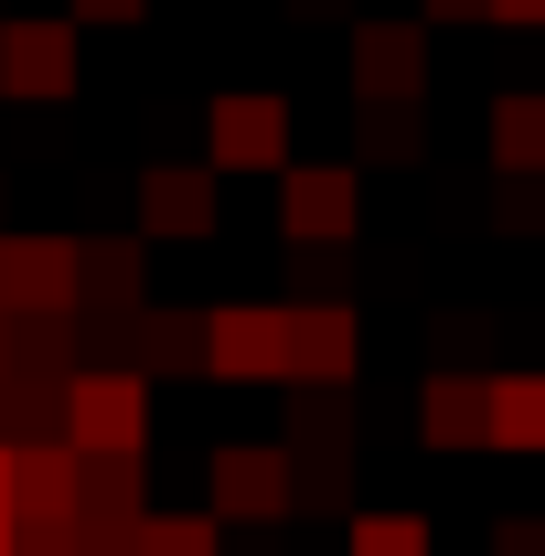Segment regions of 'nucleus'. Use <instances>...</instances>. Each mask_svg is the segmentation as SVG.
<instances>
[{
	"label": "nucleus",
	"instance_id": "f257e3e1",
	"mask_svg": "<svg viewBox=\"0 0 545 556\" xmlns=\"http://www.w3.org/2000/svg\"><path fill=\"white\" fill-rule=\"evenodd\" d=\"M65 439L75 450H150V375L139 364H75L65 386Z\"/></svg>",
	"mask_w": 545,
	"mask_h": 556
},
{
	"label": "nucleus",
	"instance_id": "f03ea898",
	"mask_svg": "<svg viewBox=\"0 0 545 556\" xmlns=\"http://www.w3.org/2000/svg\"><path fill=\"white\" fill-rule=\"evenodd\" d=\"M353 214H364L353 161H289L278 172V236L289 247H353Z\"/></svg>",
	"mask_w": 545,
	"mask_h": 556
},
{
	"label": "nucleus",
	"instance_id": "7ed1b4c3",
	"mask_svg": "<svg viewBox=\"0 0 545 556\" xmlns=\"http://www.w3.org/2000/svg\"><path fill=\"white\" fill-rule=\"evenodd\" d=\"M204 161L214 172H289V97L268 86H236L204 108Z\"/></svg>",
	"mask_w": 545,
	"mask_h": 556
},
{
	"label": "nucleus",
	"instance_id": "20e7f679",
	"mask_svg": "<svg viewBox=\"0 0 545 556\" xmlns=\"http://www.w3.org/2000/svg\"><path fill=\"white\" fill-rule=\"evenodd\" d=\"M204 492L225 525H278V514H300V450H214Z\"/></svg>",
	"mask_w": 545,
	"mask_h": 556
},
{
	"label": "nucleus",
	"instance_id": "39448f33",
	"mask_svg": "<svg viewBox=\"0 0 545 556\" xmlns=\"http://www.w3.org/2000/svg\"><path fill=\"white\" fill-rule=\"evenodd\" d=\"M225 193H214V161H150L139 172V236H161V247H204Z\"/></svg>",
	"mask_w": 545,
	"mask_h": 556
},
{
	"label": "nucleus",
	"instance_id": "423d86ee",
	"mask_svg": "<svg viewBox=\"0 0 545 556\" xmlns=\"http://www.w3.org/2000/svg\"><path fill=\"white\" fill-rule=\"evenodd\" d=\"M0 97L22 108L75 97V22H0Z\"/></svg>",
	"mask_w": 545,
	"mask_h": 556
},
{
	"label": "nucleus",
	"instance_id": "0eeeda50",
	"mask_svg": "<svg viewBox=\"0 0 545 556\" xmlns=\"http://www.w3.org/2000/svg\"><path fill=\"white\" fill-rule=\"evenodd\" d=\"M0 289H11V311H75L86 300V247L75 236H0Z\"/></svg>",
	"mask_w": 545,
	"mask_h": 556
},
{
	"label": "nucleus",
	"instance_id": "6e6552de",
	"mask_svg": "<svg viewBox=\"0 0 545 556\" xmlns=\"http://www.w3.org/2000/svg\"><path fill=\"white\" fill-rule=\"evenodd\" d=\"M11 514L54 525V514H86V450L65 428L54 439H11Z\"/></svg>",
	"mask_w": 545,
	"mask_h": 556
},
{
	"label": "nucleus",
	"instance_id": "1a4fd4ad",
	"mask_svg": "<svg viewBox=\"0 0 545 556\" xmlns=\"http://www.w3.org/2000/svg\"><path fill=\"white\" fill-rule=\"evenodd\" d=\"M353 97H428V11L417 22H353Z\"/></svg>",
	"mask_w": 545,
	"mask_h": 556
},
{
	"label": "nucleus",
	"instance_id": "9d476101",
	"mask_svg": "<svg viewBox=\"0 0 545 556\" xmlns=\"http://www.w3.org/2000/svg\"><path fill=\"white\" fill-rule=\"evenodd\" d=\"M353 364H364L353 300H300L289 311V386H353Z\"/></svg>",
	"mask_w": 545,
	"mask_h": 556
},
{
	"label": "nucleus",
	"instance_id": "9b49d317",
	"mask_svg": "<svg viewBox=\"0 0 545 556\" xmlns=\"http://www.w3.org/2000/svg\"><path fill=\"white\" fill-rule=\"evenodd\" d=\"M214 375L225 386H289V311H214Z\"/></svg>",
	"mask_w": 545,
	"mask_h": 556
},
{
	"label": "nucleus",
	"instance_id": "f8f14e48",
	"mask_svg": "<svg viewBox=\"0 0 545 556\" xmlns=\"http://www.w3.org/2000/svg\"><path fill=\"white\" fill-rule=\"evenodd\" d=\"M129 364L139 375H214V311H139Z\"/></svg>",
	"mask_w": 545,
	"mask_h": 556
},
{
	"label": "nucleus",
	"instance_id": "ddd939ff",
	"mask_svg": "<svg viewBox=\"0 0 545 556\" xmlns=\"http://www.w3.org/2000/svg\"><path fill=\"white\" fill-rule=\"evenodd\" d=\"M417 439L428 450H481L492 439V386L481 375H428L417 386Z\"/></svg>",
	"mask_w": 545,
	"mask_h": 556
},
{
	"label": "nucleus",
	"instance_id": "4468645a",
	"mask_svg": "<svg viewBox=\"0 0 545 556\" xmlns=\"http://www.w3.org/2000/svg\"><path fill=\"white\" fill-rule=\"evenodd\" d=\"M492 172L503 182H545V86H524V97H492Z\"/></svg>",
	"mask_w": 545,
	"mask_h": 556
},
{
	"label": "nucleus",
	"instance_id": "2eb2a0df",
	"mask_svg": "<svg viewBox=\"0 0 545 556\" xmlns=\"http://www.w3.org/2000/svg\"><path fill=\"white\" fill-rule=\"evenodd\" d=\"M492 450H545V375H492Z\"/></svg>",
	"mask_w": 545,
	"mask_h": 556
},
{
	"label": "nucleus",
	"instance_id": "dca6fc26",
	"mask_svg": "<svg viewBox=\"0 0 545 556\" xmlns=\"http://www.w3.org/2000/svg\"><path fill=\"white\" fill-rule=\"evenodd\" d=\"M75 311H139V247L129 236H97L86 247V300Z\"/></svg>",
	"mask_w": 545,
	"mask_h": 556
},
{
	"label": "nucleus",
	"instance_id": "f3484780",
	"mask_svg": "<svg viewBox=\"0 0 545 556\" xmlns=\"http://www.w3.org/2000/svg\"><path fill=\"white\" fill-rule=\"evenodd\" d=\"M139 556H225V514H139Z\"/></svg>",
	"mask_w": 545,
	"mask_h": 556
},
{
	"label": "nucleus",
	"instance_id": "a211bd4d",
	"mask_svg": "<svg viewBox=\"0 0 545 556\" xmlns=\"http://www.w3.org/2000/svg\"><path fill=\"white\" fill-rule=\"evenodd\" d=\"M342 556H439V546H428V514H396L385 503V514H353V546Z\"/></svg>",
	"mask_w": 545,
	"mask_h": 556
},
{
	"label": "nucleus",
	"instance_id": "6ab92c4d",
	"mask_svg": "<svg viewBox=\"0 0 545 556\" xmlns=\"http://www.w3.org/2000/svg\"><path fill=\"white\" fill-rule=\"evenodd\" d=\"M481 22H514V33H545V0H492Z\"/></svg>",
	"mask_w": 545,
	"mask_h": 556
},
{
	"label": "nucleus",
	"instance_id": "aec40b11",
	"mask_svg": "<svg viewBox=\"0 0 545 556\" xmlns=\"http://www.w3.org/2000/svg\"><path fill=\"white\" fill-rule=\"evenodd\" d=\"M150 0H75V22H139Z\"/></svg>",
	"mask_w": 545,
	"mask_h": 556
},
{
	"label": "nucleus",
	"instance_id": "412c9836",
	"mask_svg": "<svg viewBox=\"0 0 545 556\" xmlns=\"http://www.w3.org/2000/svg\"><path fill=\"white\" fill-rule=\"evenodd\" d=\"M417 11H428V22H481L492 0H417Z\"/></svg>",
	"mask_w": 545,
	"mask_h": 556
},
{
	"label": "nucleus",
	"instance_id": "4be33fe9",
	"mask_svg": "<svg viewBox=\"0 0 545 556\" xmlns=\"http://www.w3.org/2000/svg\"><path fill=\"white\" fill-rule=\"evenodd\" d=\"M0 503H11V439H0Z\"/></svg>",
	"mask_w": 545,
	"mask_h": 556
}]
</instances>
